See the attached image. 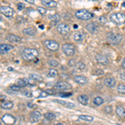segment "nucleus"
Returning <instances> with one entry per match:
<instances>
[{
  "instance_id": "obj_7",
  "label": "nucleus",
  "mask_w": 125,
  "mask_h": 125,
  "mask_svg": "<svg viewBox=\"0 0 125 125\" xmlns=\"http://www.w3.org/2000/svg\"><path fill=\"white\" fill-rule=\"evenodd\" d=\"M54 88L57 90H60V91H67V90L71 89V85H70L68 83L65 82V81H60L57 83L54 86Z\"/></svg>"
},
{
  "instance_id": "obj_22",
  "label": "nucleus",
  "mask_w": 125,
  "mask_h": 125,
  "mask_svg": "<svg viewBox=\"0 0 125 125\" xmlns=\"http://www.w3.org/2000/svg\"><path fill=\"white\" fill-rule=\"evenodd\" d=\"M86 29L89 33H95L96 32L98 31V26L95 25L94 23H88V24H87Z\"/></svg>"
},
{
  "instance_id": "obj_51",
  "label": "nucleus",
  "mask_w": 125,
  "mask_h": 125,
  "mask_svg": "<svg viewBox=\"0 0 125 125\" xmlns=\"http://www.w3.org/2000/svg\"><path fill=\"white\" fill-rule=\"evenodd\" d=\"M53 125H63V124H61V123H57V124H54Z\"/></svg>"
},
{
  "instance_id": "obj_45",
  "label": "nucleus",
  "mask_w": 125,
  "mask_h": 125,
  "mask_svg": "<svg viewBox=\"0 0 125 125\" xmlns=\"http://www.w3.org/2000/svg\"><path fill=\"white\" fill-rule=\"evenodd\" d=\"M48 96V93L47 92H40V95L39 96V98H45V97Z\"/></svg>"
},
{
  "instance_id": "obj_41",
  "label": "nucleus",
  "mask_w": 125,
  "mask_h": 125,
  "mask_svg": "<svg viewBox=\"0 0 125 125\" xmlns=\"http://www.w3.org/2000/svg\"><path fill=\"white\" fill-rule=\"evenodd\" d=\"M23 94L26 97H28V98H29V97H31V96H32V93H31V92H29V91H28V90H24V91L23 92Z\"/></svg>"
},
{
  "instance_id": "obj_4",
  "label": "nucleus",
  "mask_w": 125,
  "mask_h": 125,
  "mask_svg": "<svg viewBox=\"0 0 125 125\" xmlns=\"http://www.w3.org/2000/svg\"><path fill=\"white\" fill-rule=\"evenodd\" d=\"M62 50L64 53H65L66 56H68V57H71V56H73L74 53H75V47H74L73 44L71 43H65L62 46Z\"/></svg>"
},
{
  "instance_id": "obj_17",
  "label": "nucleus",
  "mask_w": 125,
  "mask_h": 125,
  "mask_svg": "<svg viewBox=\"0 0 125 125\" xmlns=\"http://www.w3.org/2000/svg\"><path fill=\"white\" fill-rule=\"evenodd\" d=\"M116 114L121 118H125V108L121 105L117 106Z\"/></svg>"
},
{
  "instance_id": "obj_47",
  "label": "nucleus",
  "mask_w": 125,
  "mask_h": 125,
  "mask_svg": "<svg viewBox=\"0 0 125 125\" xmlns=\"http://www.w3.org/2000/svg\"><path fill=\"white\" fill-rule=\"evenodd\" d=\"M120 78H122V79L125 80V73H122L120 74Z\"/></svg>"
},
{
  "instance_id": "obj_15",
  "label": "nucleus",
  "mask_w": 125,
  "mask_h": 125,
  "mask_svg": "<svg viewBox=\"0 0 125 125\" xmlns=\"http://www.w3.org/2000/svg\"><path fill=\"white\" fill-rule=\"evenodd\" d=\"M2 120L7 124H13V123H15V118L12 115H10V114H5V115L2 118Z\"/></svg>"
},
{
  "instance_id": "obj_36",
  "label": "nucleus",
  "mask_w": 125,
  "mask_h": 125,
  "mask_svg": "<svg viewBox=\"0 0 125 125\" xmlns=\"http://www.w3.org/2000/svg\"><path fill=\"white\" fill-rule=\"evenodd\" d=\"M37 10L39 11V13H40V14L42 15H44L46 13H47V10H46L45 8H42V7H38Z\"/></svg>"
},
{
  "instance_id": "obj_9",
  "label": "nucleus",
  "mask_w": 125,
  "mask_h": 125,
  "mask_svg": "<svg viewBox=\"0 0 125 125\" xmlns=\"http://www.w3.org/2000/svg\"><path fill=\"white\" fill-rule=\"evenodd\" d=\"M41 118H42V114L39 111H33V112H32L30 114V122L33 123V124L38 123L41 119Z\"/></svg>"
},
{
  "instance_id": "obj_8",
  "label": "nucleus",
  "mask_w": 125,
  "mask_h": 125,
  "mask_svg": "<svg viewBox=\"0 0 125 125\" xmlns=\"http://www.w3.org/2000/svg\"><path fill=\"white\" fill-rule=\"evenodd\" d=\"M0 11H1L2 14H3L7 18H11L13 15V9L8 6H2Z\"/></svg>"
},
{
  "instance_id": "obj_31",
  "label": "nucleus",
  "mask_w": 125,
  "mask_h": 125,
  "mask_svg": "<svg viewBox=\"0 0 125 125\" xmlns=\"http://www.w3.org/2000/svg\"><path fill=\"white\" fill-rule=\"evenodd\" d=\"M78 118L83 121H87V122H92V121L94 120V118L89 115H79Z\"/></svg>"
},
{
  "instance_id": "obj_21",
  "label": "nucleus",
  "mask_w": 125,
  "mask_h": 125,
  "mask_svg": "<svg viewBox=\"0 0 125 125\" xmlns=\"http://www.w3.org/2000/svg\"><path fill=\"white\" fill-rule=\"evenodd\" d=\"M23 33L27 36H30V37H33L36 35V31L33 28H27L23 30Z\"/></svg>"
},
{
  "instance_id": "obj_16",
  "label": "nucleus",
  "mask_w": 125,
  "mask_h": 125,
  "mask_svg": "<svg viewBox=\"0 0 125 125\" xmlns=\"http://www.w3.org/2000/svg\"><path fill=\"white\" fill-rule=\"evenodd\" d=\"M74 82L77 83L78 84H86L88 83V78L84 76H82V75H78V76H75L73 78Z\"/></svg>"
},
{
  "instance_id": "obj_30",
  "label": "nucleus",
  "mask_w": 125,
  "mask_h": 125,
  "mask_svg": "<svg viewBox=\"0 0 125 125\" xmlns=\"http://www.w3.org/2000/svg\"><path fill=\"white\" fill-rule=\"evenodd\" d=\"M117 91H118L121 94H125V84L124 83H119L117 87Z\"/></svg>"
},
{
  "instance_id": "obj_40",
  "label": "nucleus",
  "mask_w": 125,
  "mask_h": 125,
  "mask_svg": "<svg viewBox=\"0 0 125 125\" xmlns=\"http://www.w3.org/2000/svg\"><path fill=\"white\" fill-rule=\"evenodd\" d=\"M103 74H104V70H102V69H97L94 71V75L101 76Z\"/></svg>"
},
{
  "instance_id": "obj_39",
  "label": "nucleus",
  "mask_w": 125,
  "mask_h": 125,
  "mask_svg": "<svg viewBox=\"0 0 125 125\" xmlns=\"http://www.w3.org/2000/svg\"><path fill=\"white\" fill-rule=\"evenodd\" d=\"M10 89L13 90V92H17V91H19V90H20V87L18 86L17 84H15V85L10 86Z\"/></svg>"
},
{
  "instance_id": "obj_28",
  "label": "nucleus",
  "mask_w": 125,
  "mask_h": 125,
  "mask_svg": "<svg viewBox=\"0 0 125 125\" xmlns=\"http://www.w3.org/2000/svg\"><path fill=\"white\" fill-rule=\"evenodd\" d=\"M104 99L101 98V97H95L94 98V104H95L97 106H99V105H102L104 104Z\"/></svg>"
},
{
  "instance_id": "obj_34",
  "label": "nucleus",
  "mask_w": 125,
  "mask_h": 125,
  "mask_svg": "<svg viewBox=\"0 0 125 125\" xmlns=\"http://www.w3.org/2000/svg\"><path fill=\"white\" fill-rule=\"evenodd\" d=\"M48 64H49L51 67H53V68H55V67H58V62L57 61L56 59H49L48 60Z\"/></svg>"
},
{
  "instance_id": "obj_5",
  "label": "nucleus",
  "mask_w": 125,
  "mask_h": 125,
  "mask_svg": "<svg viewBox=\"0 0 125 125\" xmlns=\"http://www.w3.org/2000/svg\"><path fill=\"white\" fill-rule=\"evenodd\" d=\"M58 32L62 35H67L70 33V27L65 23H61L57 26Z\"/></svg>"
},
{
  "instance_id": "obj_50",
  "label": "nucleus",
  "mask_w": 125,
  "mask_h": 125,
  "mask_svg": "<svg viewBox=\"0 0 125 125\" xmlns=\"http://www.w3.org/2000/svg\"><path fill=\"white\" fill-rule=\"evenodd\" d=\"M28 106H29V107H35V106L33 105V104H29H29H28Z\"/></svg>"
},
{
  "instance_id": "obj_18",
  "label": "nucleus",
  "mask_w": 125,
  "mask_h": 125,
  "mask_svg": "<svg viewBox=\"0 0 125 125\" xmlns=\"http://www.w3.org/2000/svg\"><path fill=\"white\" fill-rule=\"evenodd\" d=\"M104 84L108 88H114L116 85V81L114 78H107L104 79Z\"/></svg>"
},
{
  "instance_id": "obj_25",
  "label": "nucleus",
  "mask_w": 125,
  "mask_h": 125,
  "mask_svg": "<svg viewBox=\"0 0 125 125\" xmlns=\"http://www.w3.org/2000/svg\"><path fill=\"white\" fill-rule=\"evenodd\" d=\"M22 57H23L24 60H26V61H28V62L33 61V60H35L36 58H37L35 56L30 55V54H27V53H23V54H22Z\"/></svg>"
},
{
  "instance_id": "obj_1",
  "label": "nucleus",
  "mask_w": 125,
  "mask_h": 125,
  "mask_svg": "<svg viewBox=\"0 0 125 125\" xmlns=\"http://www.w3.org/2000/svg\"><path fill=\"white\" fill-rule=\"evenodd\" d=\"M107 40L108 41V43L116 45L121 43V41L123 40V36L120 33H108L107 35Z\"/></svg>"
},
{
  "instance_id": "obj_12",
  "label": "nucleus",
  "mask_w": 125,
  "mask_h": 125,
  "mask_svg": "<svg viewBox=\"0 0 125 125\" xmlns=\"http://www.w3.org/2000/svg\"><path fill=\"white\" fill-rule=\"evenodd\" d=\"M6 39L8 41H10L11 43H19V42L21 41V38L19 36H17L15 34L13 33H9L6 36Z\"/></svg>"
},
{
  "instance_id": "obj_49",
  "label": "nucleus",
  "mask_w": 125,
  "mask_h": 125,
  "mask_svg": "<svg viewBox=\"0 0 125 125\" xmlns=\"http://www.w3.org/2000/svg\"><path fill=\"white\" fill-rule=\"evenodd\" d=\"M26 1H27L28 3H34L33 0H26Z\"/></svg>"
},
{
  "instance_id": "obj_2",
  "label": "nucleus",
  "mask_w": 125,
  "mask_h": 125,
  "mask_svg": "<svg viewBox=\"0 0 125 125\" xmlns=\"http://www.w3.org/2000/svg\"><path fill=\"white\" fill-rule=\"evenodd\" d=\"M75 16L78 19L88 20V19H91V18H93L94 14H93L92 13H90V12H88V10H86V9H79L75 12Z\"/></svg>"
},
{
  "instance_id": "obj_29",
  "label": "nucleus",
  "mask_w": 125,
  "mask_h": 125,
  "mask_svg": "<svg viewBox=\"0 0 125 125\" xmlns=\"http://www.w3.org/2000/svg\"><path fill=\"white\" fill-rule=\"evenodd\" d=\"M44 118L49 121H52L56 118V115L53 114V113H46V114H44Z\"/></svg>"
},
{
  "instance_id": "obj_11",
  "label": "nucleus",
  "mask_w": 125,
  "mask_h": 125,
  "mask_svg": "<svg viewBox=\"0 0 125 125\" xmlns=\"http://www.w3.org/2000/svg\"><path fill=\"white\" fill-rule=\"evenodd\" d=\"M96 60L98 63L102 64V65H107L108 63V59L107 58V57L105 56L102 55V54H97L96 55Z\"/></svg>"
},
{
  "instance_id": "obj_13",
  "label": "nucleus",
  "mask_w": 125,
  "mask_h": 125,
  "mask_svg": "<svg viewBox=\"0 0 125 125\" xmlns=\"http://www.w3.org/2000/svg\"><path fill=\"white\" fill-rule=\"evenodd\" d=\"M13 47L12 45H10V44H1L0 45V53H1V54H5L6 53L10 51V50L13 49Z\"/></svg>"
},
{
  "instance_id": "obj_10",
  "label": "nucleus",
  "mask_w": 125,
  "mask_h": 125,
  "mask_svg": "<svg viewBox=\"0 0 125 125\" xmlns=\"http://www.w3.org/2000/svg\"><path fill=\"white\" fill-rule=\"evenodd\" d=\"M86 38V33L83 31H78L76 33H74L73 34V39L76 42H83Z\"/></svg>"
},
{
  "instance_id": "obj_37",
  "label": "nucleus",
  "mask_w": 125,
  "mask_h": 125,
  "mask_svg": "<svg viewBox=\"0 0 125 125\" xmlns=\"http://www.w3.org/2000/svg\"><path fill=\"white\" fill-rule=\"evenodd\" d=\"M58 94L60 97H62V98H68V97H71L73 95L71 93H59Z\"/></svg>"
},
{
  "instance_id": "obj_43",
  "label": "nucleus",
  "mask_w": 125,
  "mask_h": 125,
  "mask_svg": "<svg viewBox=\"0 0 125 125\" xmlns=\"http://www.w3.org/2000/svg\"><path fill=\"white\" fill-rule=\"evenodd\" d=\"M17 8H18V9H19V10L23 9H24V4H23V3H19L17 4Z\"/></svg>"
},
{
  "instance_id": "obj_23",
  "label": "nucleus",
  "mask_w": 125,
  "mask_h": 125,
  "mask_svg": "<svg viewBox=\"0 0 125 125\" xmlns=\"http://www.w3.org/2000/svg\"><path fill=\"white\" fill-rule=\"evenodd\" d=\"M78 101L81 104H83V105H86L88 103V97L85 95V94H82V95H79L78 97Z\"/></svg>"
},
{
  "instance_id": "obj_24",
  "label": "nucleus",
  "mask_w": 125,
  "mask_h": 125,
  "mask_svg": "<svg viewBox=\"0 0 125 125\" xmlns=\"http://www.w3.org/2000/svg\"><path fill=\"white\" fill-rule=\"evenodd\" d=\"M13 102L11 101H5L3 102V104H2V108H3V109H11L12 108H13Z\"/></svg>"
},
{
  "instance_id": "obj_26",
  "label": "nucleus",
  "mask_w": 125,
  "mask_h": 125,
  "mask_svg": "<svg viewBox=\"0 0 125 125\" xmlns=\"http://www.w3.org/2000/svg\"><path fill=\"white\" fill-rule=\"evenodd\" d=\"M29 78H30V79L35 80V81H39V82L43 81V79L42 76H40L39 74H36V73L29 74Z\"/></svg>"
},
{
  "instance_id": "obj_54",
  "label": "nucleus",
  "mask_w": 125,
  "mask_h": 125,
  "mask_svg": "<svg viewBox=\"0 0 125 125\" xmlns=\"http://www.w3.org/2000/svg\"><path fill=\"white\" fill-rule=\"evenodd\" d=\"M123 6H125V3H123Z\"/></svg>"
},
{
  "instance_id": "obj_14",
  "label": "nucleus",
  "mask_w": 125,
  "mask_h": 125,
  "mask_svg": "<svg viewBox=\"0 0 125 125\" xmlns=\"http://www.w3.org/2000/svg\"><path fill=\"white\" fill-rule=\"evenodd\" d=\"M42 3H43L45 7L50 8V9H54V8H56L58 5L57 2L53 1V0H43Z\"/></svg>"
},
{
  "instance_id": "obj_38",
  "label": "nucleus",
  "mask_w": 125,
  "mask_h": 125,
  "mask_svg": "<svg viewBox=\"0 0 125 125\" xmlns=\"http://www.w3.org/2000/svg\"><path fill=\"white\" fill-rule=\"evenodd\" d=\"M104 112H105L106 114H110L111 113L113 112L112 106H106L105 108H104Z\"/></svg>"
},
{
  "instance_id": "obj_19",
  "label": "nucleus",
  "mask_w": 125,
  "mask_h": 125,
  "mask_svg": "<svg viewBox=\"0 0 125 125\" xmlns=\"http://www.w3.org/2000/svg\"><path fill=\"white\" fill-rule=\"evenodd\" d=\"M30 82L28 78H19V79L17 80V85L20 87V88H23V87H25L27 85H29Z\"/></svg>"
},
{
  "instance_id": "obj_6",
  "label": "nucleus",
  "mask_w": 125,
  "mask_h": 125,
  "mask_svg": "<svg viewBox=\"0 0 125 125\" xmlns=\"http://www.w3.org/2000/svg\"><path fill=\"white\" fill-rule=\"evenodd\" d=\"M44 44H45L46 48L50 51H57L59 48V44L54 40H45Z\"/></svg>"
},
{
  "instance_id": "obj_53",
  "label": "nucleus",
  "mask_w": 125,
  "mask_h": 125,
  "mask_svg": "<svg viewBox=\"0 0 125 125\" xmlns=\"http://www.w3.org/2000/svg\"><path fill=\"white\" fill-rule=\"evenodd\" d=\"M9 71H10V70H11V71H12V70H13V68H9Z\"/></svg>"
},
{
  "instance_id": "obj_52",
  "label": "nucleus",
  "mask_w": 125,
  "mask_h": 125,
  "mask_svg": "<svg viewBox=\"0 0 125 125\" xmlns=\"http://www.w3.org/2000/svg\"><path fill=\"white\" fill-rule=\"evenodd\" d=\"M43 28H44V27H43V26L40 25V29H43Z\"/></svg>"
},
{
  "instance_id": "obj_27",
  "label": "nucleus",
  "mask_w": 125,
  "mask_h": 125,
  "mask_svg": "<svg viewBox=\"0 0 125 125\" xmlns=\"http://www.w3.org/2000/svg\"><path fill=\"white\" fill-rule=\"evenodd\" d=\"M54 102L58 103L60 104H62V105H65L66 107H68V108H74L75 107V104H73V103H68V102H64V101H61V100H53Z\"/></svg>"
},
{
  "instance_id": "obj_46",
  "label": "nucleus",
  "mask_w": 125,
  "mask_h": 125,
  "mask_svg": "<svg viewBox=\"0 0 125 125\" xmlns=\"http://www.w3.org/2000/svg\"><path fill=\"white\" fill-rule=\"evenodd\" d=\"M60 77H61L62 78H68V76L66 75V73H62L61 75H60Z\"/></svg>"
},
{
  "instance_id": "obj_44",
  "label": "nucleus",
  "mask_w": 125,
  "mask_h": 125,
  "mask_svg": "<svg viewBox=\"0 0 125 125\" xmlns=\"http://www.w3.org/2000/svg\"><path fill=\"white\" fill-rule=\"evenodd\" d=\"M99 21L101 22V23H106L107 19L105 17H104V16H101V17H99Z\"/></svg>"
},
{
  "instance_id": "obj_42",
  "label": "nucleus",
  "mask_w": 125,
  "mask_h": 125,
  "mask_svg": "<svg viewBox=\"0 0 125 125\" xmlns=\"http://www.w3.org/2000/svg\"><path fill=\"white\" fill-rule=\"evenodd\" d=\"M68 65L69 66H74L75 65L76 66V64H77V62H76V61L74 59H71V60H69V61H68Z\"/></svg>"
},
{
  "instance_id": "obj_33",
  "label": "nucleus",
  "mask_w": 125,
  "mask_h": 125,
  "mask_svg": "<svg viewBox=\"0 0 125 125\" xmlns=\"http://www.w3.org/2000/svg\"><path fill=\"white\" fill-rule=\"evenodd\" d=\"M76 68H77L78 70H79V71H83V70L85 69V64L83 63V62L79 61L76 64Z\"/></svg>"
},
{
  "instance_id": "obj_3",
  "label": "nucleus",
  "mask_w": 125,
  "mask_h": 125,
  "mask_svg": "<svg viewBox=\"0 0 125 125\" xmlns=\"http://www.w3.org/2000/svg\"><path fill=\"white\" fill-rule=\"evenodd\" d=\"M110 20L113 23L118 24V25L124 24L125 23V15L121 13H113L110 15Z\"/></svg>"
},
{
  "instance_id": "obj_55",
  "label": "nucleus",
  "mask_w": 125,
  "mask_h": 125,
  "mask_svg": "<svg viewBox=\"0 0 125 125\" xmlns=\"http://www.w3.org/2000/svg\"><path fill=\"white\" fill-rule=\"evenodd\" d=\"M84 125H89V124H84Z\"/></svg>"
},
{
  "instance_id": "obj_20",
  "label": "nucleus",
  "mask_w": 125,
  "mask_h": 125,
  "mask_svg": "<svg viewBox=\"0 0 125 125\" xmlns=\"http://www.w3.org/2000/svg\"><path fill=\"white\" fill-rule=\"evenodd\" d=\"M23 53H27V54H30V55L35 56L36 58L39 56V52H38L37 49H34V48H26L23 49Z\"/></svg>"
},
{
  "instance_id": "obj_35",
  "label": "nucleus",
  "mask_w": 125,
  "mask_h": 125,
  "mask_svg": "<svg viewBox=\"0 0 125 125\" xmlns=\"http://www.w3.org/2000/svg\"><path fill=\"white\" fill-rule=\"evenodd\" d=\"M58 75V71L55 69H53V68H52V69L49 70V72H48V76H50V77H56V76Z\"/></svg>"
},
{
  "instance_id": "obj_32",
  "label": "nucleus",
  "mask_w": 125,
  "mask_h": 125,
  "mask_svg": "<svg viewBox=\"0 0 125 125\" xmlns=\"http://www.w3.org/2000/svg\"><path fill=\"white\" fill-rule=\"evenodd\" d=\"M48 19H49L51 21L54 22V23H56V22H58L60 20V16L57 14V13H55V14H52V15H49L48 16Z\"/></svg>"
},
{
  "instance_id": "obj_48",
  "label": "nucleus",
  "mask_w": 125,
  "mask_h": 125,
  "mask_svg": "<svg viewBox=\"0 0 125 125\" xmlns=\"http://www.w3.org/2000/svg\"><path fill=\"white\" fill-rule=\"evenodd\" d=\"M122 67L125 69V58H124V60H123V62H122Z\"/></svg>"
}]
</instances>
